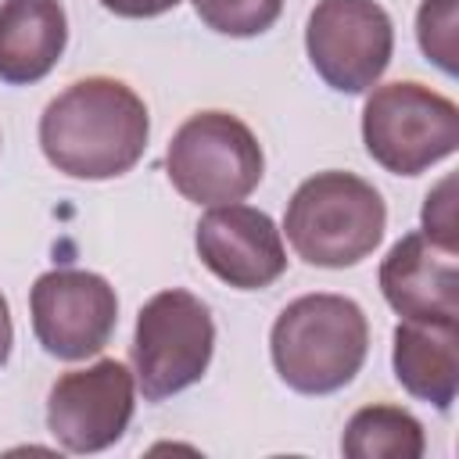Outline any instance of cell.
I'll list each match as a JSON object with an SVG mask.
<instances>
[{
	"instance_id": "obj_8",
	"label": "cell",
	"mask_w": 459,
	"mask_h": 459,
	"mask_svg": "<svg viewBox=\"0 0 459 459\" xmlns=\"http://www.w3.org/2000/svg\"><path fill=\"white\" fill-rule=\"evenodd\" d=\"M32 333L43 351L75 362L97 355L118 323L115 287L86 269H50L32 283L29 294Z\"/></svg>"
},
{
	"instance_id": "obj_10",
	"label": "cell",
	"mask_w": 459,
	"mask_h": 459,
	"mask_svg": "<svg viewBox=\"0 0 459 459\" xmlns=\"http://www.w3.org/2000/svg\"><path fill=\"white\" fill-rule=\"evenodd\" d=\"M197 255L222 283L237 290H262L287 269V251L276 222L251 204H212L194 233Z\"/></svg>"
},
{
	"instance_id": "obj_3",
	"label": "cell",
	"mask_w": 459,
	"mask_h": 459,
	"mask_svg": "<svg viewBox=\"0 0 459 459\" xmlns=\"http://www.w3.org/2000/svg\"><path fill=\"white\" fill-rule=\"evenodd\" d=\"M387 226L384 197L351 172L308 176L283 215L298 258L323 269H344L377 251Z\"/></svg>"
},
{
	"instance_id": "obj_16",
	"label": "cell",
	"mask_w": 459,
	"mask_h": 459,
	"mask_svg": "<svg viewBox=\"0 0 459 459\" xmlns=\"http://www.w3.org/2000/svg\"><path fill=\"white\" fill-rule=\"evenodd\" d=\"M416 36L427 57L448 75L455 72V0H423L416 14Z\"/></svg>"
},
{
	"instance_id": "obj_6",
	"label": "cell",
	"mask_w": 459,
	"mask_h": 459,
	"mask_svg": "<svg viewBox=\"0 0 459 459\" xmlns=\"http://www.w3.org/2000/svg\"><path fill=\"white\" fill-rule=\"evenodd\" d=\"M215 323L190 290H161L143 301L133 333V373L147 402L197 384L212 362Z\"/></svg>"
},
{
	"instance_id": "obj_1",
	"label": "cell",
	"mask_w": 459,
	"mask_h": 459,
	"mask_svg": "<svg viewBox=\"0 0 459 459\" xmlns=\"http://www.w3.org/2000/svg\"><path fill=\"white\" fill-rule=\"evenodd\" d=\"M151 136L143 100L108 75H90L61 90L39 118L47 161L72 179H115L129 172Z\"/></svg>"
},
{
	"instance_id": "obj_9",
	"label": "cell",
	"mask_w": 459,
	"mask_h": 459,
	"mask_svg": "<svg viewBox=\"0 0 459 459\" xmlns=\"http://www.w3.org/2000/svg\"><path fill=\"white\" fill-rule=\"evenodd\" d=\"M133 405V373L118 359H100L54 380L47 427L68 452H100L126 434Z\"/></svg>"
},
{
	"instance_id": "obj_4",
	"label": "cell",
	"mask_w": 459,
	"mask_h": 459,
	"mask_svg": "<svg viewBox=\"0 0 459 459\" xmlns=\"http://www.w3.org/2000/svg\"><path fill=\"white\" fill-rule=\"evenodd\" d=\"M165 172L194 204L244 201L265 172L255 133L230 111H197L169 140Z\"/></svg>"
},
{
	"instance_id": "obj_14",
	"label": "cell",
	"mask_w": 459,
	"mask_h": 459,
	"mask_svg": "<svg viewBox=\"0 0 459 459\" xmlns=\"http://www.w3.org/2000/svg\"><path fill=\"white\" fill-rule=\"evenodd\" d=\"M341 452L351 459H420L423 427L398 405H366L348 420Z\"/></svg>"
},
{
	"instance_id": "obj_19",
	"label": "cell",
	"mask_w": 459,
	"mask_h": 459,
	"mask_svg": "<svg viewBox=\"0 0 459 459\" xmlns=\"http://www.w3.org/2000/svg\"><path fill=\"white\" fill-rule=\"evenodd\" d=\"M11 344H14V326H11V308H7V298L0 294V366L7 362L11 355Z\"/></svg>"
},
{
	"instance_id": "obj_18",
	"label": "cell",
	"mask_w": 459,
	"mask_h": 459,
	"mask_svg": "<svg viewBox=\"0 0 459 459\" xmlns=\"http://www.w3.org/2000/svg\"><path fill=\"white\" fill-rule=\"evenodd\" d=\"M100 4L118 18H154L172 11L179 0H100Z\"/></svg>"
},
{
	"instance_id": "obj_17",
	"label": "cell",
	"mask_w": 459,
	"mask_h": 459,
	"mask_svg": "<svg viewBox=\"0 0 459 459\" xmlns=\"http://www.w3.org/2000/svg\"><path fill=\"white\" fill-rule=\"evenodd\" d=\"M452 186L455 179H441V186L434 194H427L423 204V233L445 247H455V201H452Z\"/></svg>"
},
{
	"instance_id": "obj_7",
	"label": "cell",
	"mask_w": 459,
	"mask_h": 459,
	"mask_svg": "<svg viewBox=\"0 0 459 459\" xmlns=\"http://www.w3.org/2000/svg\"><path fill=\"white\" fill-rule=\"evenodd\" d=\"M305 50L326 86L366 93L391 65L394 29L377 0H319L308 14Z\"/></svg>"
},
{
	"instance_id": "obj_15",
	"label": "cell",
	"mask_w": 459,
	"mask_h": 459,
	"mask_svg": "<svg viewBox=\"0 0 459 459\" xmlns=\"http://www.w3.org/2000/svg\"><path fill=\"white\" fill-rule=\"evenodd\" d=\"M194 11L222 36H258L280 18L283 0H194Z\"/></svg>"
},
{
	"instance_id": "obj_11",
	"label": "cell",
	"mask_w": 459,
	"mask_h": 459,
	"mask_svg": "<svg viewBox=\"0 0 459 459\" xmlns=\"http://www.w3.org/2000/svg\"><path fill=\"white\" fill-rule=\"evenodd\" d=\"M380 290L409 323H459L455 247L427 233H405L380 262Z\"/></svg>"
},
{
	"instance_id": "obj_12",
	"label": "cell",
	"mask_w": 459,
	"mask_h": 459,
	"mask_svg": "<svg viewBox=\"0 0 459 459\" xmlns=\"http://www.w3.org/2000/svg\"><path fill=\"white\" fill-rule=\"evenodd\" d=\"M68 43L61 0H4L0 4V79L29 86L50 75Z\"/></svg>"
},
{
	"instance_id": "obj_13",
	"label": "cell",
	"mask_w": 459,
	"mask_h": 459,
	"mask_svg": "<svg viewBox=\"0 0 459 459\" xmlns=\"http://www.w3.org/2000/svg\"><path fill=\"white\" fill-rule=\"evenodd\" d=\"M391 362L412 398L448 409L459 387V323H398Z\"/></svg>"
},
{
	"instance_id": "obj_2",
	"label": "cell",
	"mask_w": 459,
	"mask_h": 459,
	"mask_svg": "<svg viewBox=\"0 0 459 459\" xmlns=\"http://www.w3.org/2000/svg\"><path fill=\"white\" fill-rule=\"evenodd\" d=\"M269 351L287 387L301 394H330L362 369L369 323L351 298L305 294L276 316Z\"/></svg>"
},
{
	"instance_id": "obj_5",
	"label": "cell",
	"mask_w": 459,
	"mask_h": 459,
	"mask_svg": "<svg viewBox=\"0 0 459 459\" xmlns=\"http://www.w3.org/2000/svg\"><path fill=\"white\" fill-rule=\"evenodd\" d=\"M362 140L377 165L420 176L459 147V108L423 82H387L366 97Z\"/></svg>"
}]
</instances>
